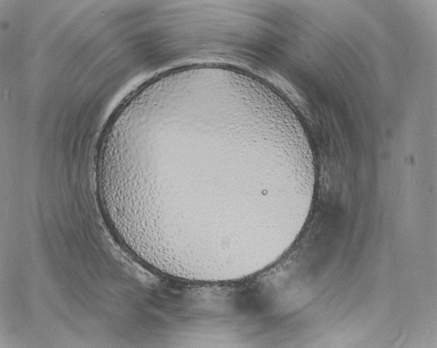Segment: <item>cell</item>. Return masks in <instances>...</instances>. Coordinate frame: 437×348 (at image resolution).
Returning a JSON list of instances; mask_svg holds the SVG:
<instances>
[{"label": "cell", "instance_id": "obj_1", "mask_svg": "<svg viewBox=\"0 0 437 348\" xmlns=\"http://www.w3.org/2000/svg\"><path fill=\"white\" fill-rule=\"evenodd\" d=\"M117 173L149 245L214 255L254 245L262 204L288 211L315 180L297 135L227 102L187 106L149 123L132 137Z\"/></svg>", "mask_w": 437, "mask_h": 348}]
</instances>
